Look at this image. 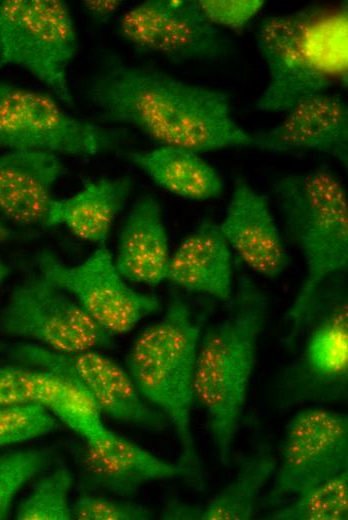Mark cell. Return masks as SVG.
<instances>
[{
	"mask_svg": "<svg viewBox=\"0 0 348 520\" xmlns=\"http://www.w3.org/2000/svg\"><path fill=\"white\" fill-rule=\"evenodd\" d=\"M87 96L99 119L128 124L160 146L205 153L254 147L253 133L234 119L228 95L107 52Z\"/></svg>",
	"mask_w": 348,
	"mask_h": 520,
	"instance_id": "1",
	"label": "cell"
},
{
	"mask_svg": "<svg viewBox=\"0 0 348 520\" xmlns=\"http://www.w3.org/2000/svg\"><path fill=\"white\" fill-rule=\"evenodd\" d=\"M267 308L266 293L242 273L227 315L209 326L199 342L194 398L206 412L218 459L224 467L231 463Z\"/></svg>",
	"mask_w": 348,
	"mask_h": 520,
	"instance_id": "2",
	"label": "cell"
},
{
	"mask_svg": "<svg viewBox=\"0 0 348 520\" xmlns=\"http://www.w3.org/2000/svg\"><path fill=\"white\" fill-rule=\"evenodd\" d=\"M202 317L174 296L160 320L146 327L127 356V372L143 399L168 419L180 446L183 479L205 491L202 463L191 428L194 367Z\"/></svg>",
	"mask_w": 348,
	"mask_h": 520,
	"instance_id": "3",
	"label": "cell"
},
{
	"mask_svg": "<svg viewBox=\"0 0 348 520\" xmlns=\"http://www.w3.org/2000/svg\"><path fill=\"white\" fill-rule=\"evenodd\" d=\"M272 191L284 230L300 251L306 273L288 318L298 333L310 317L320 286L348 263V197L327 165L281 175Z\"/></svg>",
	"mask_w": 348,
	"mask_h": 520,
	"instance_id": "4",
	"label": "cell"
},
{
	"mask_svg": "<svg viewBox=\"0 0 348 520\" xmlns=\"http://www.w3.org/2000/svg\"><path fill=\"white\" fill-rule=\"evenodd\" d=\"M323 13L304 9L263 19L256 31L259 54L269 80L257 108L287 112L309 96L327 92L344 68L328 52V27Z\"/></svg>",
	"mask_w": 348,
	"mask_h": 520,
	"instance_id": "5",
	"label": "cell"
},
{
	"mask_svg": "<svg viewBox=\"0 0 348 520\" xmlns=\"http://www.w3.org/2000/svg\"><path fill=\"white\" fill-rule=\"evenodd\" d=\"M78 47L70 8L62 0L0 1V70L17 66L73 106L68 70Z\"/></svg>",
	"mask_w": 348,
	"mask_h": 520,
	"instance_id": "6",
	"label": "cell"
},
{
	"mask_svg": "<svg viewBox=\"0 0 348 520\" xmlns=\"http://www.w3.org/2000/svg\"><path fill=\"white\" fill-rule=\"evenodd\" d=\"M120 136L69 115L47 93L0 81V148L88 157L111 149Z\"/></svg>",
	"mask_w": 348,
	"mask_h": 520,
	"instance_id": "7",
	"label": "cell"
},
{
	"mask_svg": "<svg viewBox=\"0 0 348 520\" xmlns=\"http://www.w3.org/2000/svg\"><path fill=\"white\" fill-rule=\"evenodd\" d=\"M0 332L62 353L107 348L113 340L70 294L41 274L11 292L0 315Z\"/></svg>",
	"mask_w": 348,
	"mask_h": 520,
	"instance_id": "8",
	"label": "cell"
},
{
	"mask_svg": "<svg viewBox=\"0 0 348 520\" xmlns=\"http://www.w3.org/2000/svg\"><path fill=\"white\" fill-rule=\"evenodd\" d=\"M36 264L39 274L70 294L113 336L129 332L160 308L157 297L136 291L125 282L105 245L78 265H67L44 249L38 253Z\"/></svg>",
	"mask_w": 348,
	"mask_h": 520,
	"instance_id": "9",
	"label": "cell"
},
{
	"mask_svg": "<svg viewBox=\"0 0 348 520\" xmlns=\"http://www.w3.org/2000/svg\"><path fill=\"white\" fill-rule=\"evenodd\" d=\"M345 470L347 414L321 407L303 409L286 426L266 502L280 505Z\"/></svg>",
	"mask_w": 348,
	"mask_h": 520,
	"instance_id": "10",
	"label": "cell"
},
{
	"mask_svg": "<svg viewBox=\"0 0 348 520\" xmlns=\"http://www.w3.org/2000/svg\"><path fill=\"white\" fill-rule=\"evenodd\" d=\"M18 365L64 376L87 392L102 414L118 421L161 429L164 416L149 405L136 389L129 373L99 350L62 353L33 342L1 347Z\"/></svg>",
	"mask_w": 348,
	"mask_h": 520,
	"instance_id": "11",
	"label": "cell"
},
{
	"mask_svg": "<svg viewBox=\"0 0 348 520\" xmlns=\"http://www.w3.org/2000/svg\"><path fill=\"white\" fill-rule=\"evenodd\" d=\"M119 35L134 49L182 63L228 53L231 40L202 13L196 1L149 0L122 15Z\"/></svg>",
	"mask_w": 348,
	"mask_h": 520,
	"instance_id": "12",
	"label": "cell"
},
{
	"mask_svg": "<svg viewBox=\"0 0 348 520\" xmlns=\"http://www.w3.org/2000/svg\"><path fill=\"white\" fill-rule=\"evenodd\" d=\"M84 486L120 497L133 496L156 480L184 477L178 462L164 460L109 430L100 440L72 449Z\"/></svg>",
	"mask_w": 348,
	"mask_h": 520,
	"instance_id": "13",
	"label": "cell"
},
{
	"mask_svg": "<svg viewBox=\"0 0 348 520\" xmlns=\"http://www.w3.org/2000/svg\"><path fill=\"white\" fill-rule=\"evenodd\" d=\"M254 147L278 153L319 152L348 162V107L342 97L324 92L287 111L271 129L253 133Z\"/></svg>",
	"mask_w": 348,
	"mask_h": 520,
	"instance_id": "14",
	"label": "cell"
},
{
	"mask_svg": "<svg viewBox=\"0 0 348 520\" xmlns=\"http://www.w3.org/2000/svg\"><path fill=\"white\" fill-rule=\"evenodd\" d=\"M219 225L231 250L254 272L275 279L287 270L289 256L269 202L240 175Z\"/></svg>",
	"mask_w": 348,
	"mask_h": 520,
	"instance_id": "15",
	"label": "cell"
},
{
	"mask_svg": "<svg viewBox=\"0 0 348 520\" xmlns=\"http://www.w3.org/2000/svg\"><path fill=\"white\" fill-rule=\"evenodd\" d=\"M64 173L60 158L37 151L0 154V217L21 226H45L54 186Z\"/></svg>",
	"mask_w": 348,
	"mask_h": 520,
	"instance_id": "16",
	"label": "cell"
},
{
	"mask_svg": "<svg viewBox=\"0 0 348 520\" xmlns=\"http://www.w3.org/2000/svg\"><path fill=\"white\" fill-rule=\"evenodd\" d=\"M231 252L220 225L206 218L171 254L166 280L229 305L233 297Z\"/></svg>",
	"mask_w": 348,
	"mask_h": 520,
	"instance_id": "17",
	"label": "cell"
},
{
	"mask_svg": "<svg viewBox=\"0 0 348 520\" xmlns=\"http://www.w3.org/2000/svg\"><path fill=\"white\" fill-rule=\"evenodd\" d=\"M170 256L160 203L152 195H142L121 227L116 268L125 280L156 286L166 280Z\"/></svg>",
	"mask_w": 348,
	"mask_h": 520,
	"instance_id": "18",
	"label": "cell"
},
{
	"mask_svg": "<svg viewBox=\"0 0 348 520\" xmlns=\"http://www.w3.org/2000/svg\"><path fill=\"white\" fill-rule=\"evenodd\" d=\"M235 478L203 505L169 497L162 509L163 520H250L259 495L273 477L277 459L268 446L257 443L252 454L237 459Z\"/></svg>",
	"mask_w": 348,
	"mask_h": 520,
	"instance_id": "19",
	"label": "cell"
},
{
	"mask_svg": "<svg viewBox=\"0 0 348 520\" xmlns=\"http://www.w3.org/2000/svg\"><path fill=\"white\" fill-rule=\"evenodd\" d=\"M342 298L309 333L299 376L305 398H338L346 394L348 375V309Z\"/></svg>",
	"mask_w": 348,
	"mask_h": 520,
	"instance_id": "20",
	"label": "cell"
},
{
	"mask_svg": "<svg viewBox=\"0 0 348 520\" xmlns=\"http://www.w3.org/2000/svg\"><path fill=\"white\" fill-rule=\"evenodd\" d=\"M132 186L129 176L87 180L75 194L52 200L44 227L64 226L79 239L104 245Z\"/></svg>",
	"mask_w": 348,
	"mask_h": 520,
	"instance_id": "21",
	"label": "cell"
},
{
	"mask_svg": "<svg viewBox=\"0 0 348 520\" xmlns=\"http://www.w3.org/2000/svg\"><path fill=\"white\" fill-rule=\"evenodd\" d=\"M124 156L158 186L179 197L204 201L219 197L223 191L220 175L198 153L159 146L152 150L129 152Z\"/></svg>",
	"mask_w": 348,
	"mask_h": 520,
	"instance_id": "22",
	"label": "cell"
},
{
	"mask_svg": "<svg viewBox=\"0 0 348 520\" xmlns=\"http://www.w3.org/2000/svg\"><path fill=\"white\" fill-rule=\"evenodd\" d=\"M80 391L59 374L23 365L0 367V407L39 405L58 420Z\"/></svg>",
	"mask_w": 348,
	"mask_h": 520,
	"instance_id": "23",
	"label": "cell"
},
{
	"mask_svg": "<svg viewBox=\"0 0 348 520\" xmlns=\"http://www.w3.org/2000/svg\"><path fill=\"white\" fill-rule=\"evenodd\" d=\"M271 520H346L348 470L299 494L290 504L274 510Z\"/></svg>",
	"mask_w": 348,
	"mask_h": 520,
	"instance_id": "24",
	"label": "cell"
},
{
	"mask_svg": "<svg viewBox=\"0 0 348 520\" xmlns=\"http://www.w3.org/2000/svg\"><path fill=\"white\" fill-rule=\"evenodd\" d=\"M73 475L67 465L59 463L50 473L40 478L20 504L19 520H71L72 506L69 495Z\"/></svg>",
	"mask_w": 348,
	"mask_h": 520,
	"instance_id": "25",
	"label": "cell"
},
{
	"mask_svg": "<svg viewBox=\"0 0 348 520\" xmlns=\"http://www.w3.org/2000/svg\"><path fill=\"white\" fill-rule=\"evenodd\" d=\"M52 448L23 449L0 455V520L9 515L20 489L54 459Z\"/></svg>",
	"mask_w": 348,
	"mask_h": 520,
	"instance_id": "26",
	"label": "cell"
},
{
	"mask_svg": "<svg viewBox=\"0 0 348 520\" xmlns=\"http://www.w3.org/2000/svg\"><path fill=\"white\" fill-rule=\"evenodd\" d=\"M58 427L56 417L42 406L0 407V447L47 435Z\"/></svg>",
	"mask_w": 348,
	"mask_h": 520,
	"instance_id": "27",
	"label": "cell"
},
{
	"mask_svg": "<svg viewBox=\"0 0 348 520\" xmlns=\"http://www.w3.org/2000/svg\"><path fill=\"white\" fill-rule=\"evenodd\" d=\"M72 515L76 520H151L154 516L144 505L91 495L76 499Z\"/></svg>",
	"mask_w": 348,
	"mask_h": 520,
	"instance_id": "28",
	"label": "cell"
},
{
	"mask_svg": "<svg viewBox=\"0 0 348 520\" xmlns=\"http://www.w3.org/2000/svg\"><path fill=\"white\" fill-rule=\"evenodd\" d=\"M204 16L214 25L240 30L263 8V0H199Z\"/></svg>",
	"mask_w": 348,
	"mask_h": 520,
	"instance_id": "29",
	"label": "cell"
},
{
	"mask_svg": "<svg viewBox=\"0 0 348 520\" xmlns=\"http://www.w3.org/2000/svg\"><path fill=\"white\" fill-rule=\"evenodd\" d=\"M121 2L115 0H85L82 7L86 14L99 23L107 22L120 8Z\"/></svg>",
	"mask_w": 348,
	"mask_h": 520,
	"instance_id": "30",
	"label": "cell"
},
{
	"mask_svg": "<svg viewBox=\"0 0 348 520\" xmlns=\"http://www.w3.org/2000/svg\"><path fill=\"white\" fill-rule=\"evenodd\" d=\"M13 233L7 224L4 222L3 218L0 217V243L4 242L10 238H12ZM8 275V267L4 264V262L0 258V285L4 281V279Z\"/></svg>",
	"mask_w": 348,
	"mask_h": 520,
	"instance_id": "31",
	"label": "cell"
}]
</instances>
